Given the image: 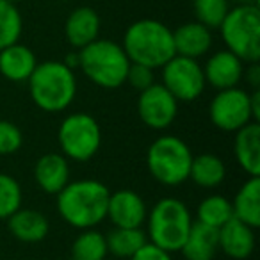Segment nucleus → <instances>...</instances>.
Returning a JSON list of instances; mask_svg holds the SVG:
<instances>
[{
	"label": "nucleus",
	"mask_w": 260,
	"mask_h": 260,
	"mask_svg": "<svg viewBox=\"0 0 260 260\" xmlns=\"http://www.w3.org/2000/svg\"><path fill=\"white\" fill-rule=\"evenodd\" d=\"M226 50L235 54L242 62L260 61V9L258 6L230 8L219 25Z\"/></svg>",
	"instance_id": "obj_7"
},
{
	"label": "nucleus",
	"mask_w": 260,
	"mask_h": 260,
	"mask_svg": "<svg viewBox=\"0 0 260 260\" xmlns=\"http://www.w3.org/2000/svg\"><path fill=\"white\" fill-rule=\"evenodd\" d=\"M232 217H234L232 202L221 194L207 196L198 203V209H196V221L217 230Z\"/></svg>",
	"instance_id": "obj_26"
},
{
	"label": "nucleus",
	"mask_w": 260,
	"mask_h": 260,
	"mask_svg": "<svg viewBox=\"0 0 260 260\" xmlns=\"http://www.w3.org/2000/svg\"><path fill=\"white\" fill-rule=\"evenodd\" d=\"M27 82L32 102L50 114L66 111L77 96L75 72L62 61L38 62Z\"/></svg>",
	"instance_id": "obj_3"
},
{
	"label": "nucleus",
	"mask_w": 260,
	"mask_h": 260,
	"mask_svg": "<svg viewBox=\"0 0 260 260\" xmlns=\"http://www.w3.org/2000/svg\"><path fill=\"white\" fill-rule=\"evenodd\" d=\"M121 47L130 62L152 70L162 68L175 55L173 30L159 20H138L125 30Z\"/></svg>",
	"instance_id": "obj_2"
},
{
	"label": "nucleus",
	"mask_w": 260,
	"mask_h": 260,
	"mask_svg": "<svg viewBox=\"0 0 260 260\" xmlns=\"http://www.w3.org/2000/svg\"><path fill=\"white\" fill-rule=\"evenodd\" d=\"M209 118L212 125L223 132H237L253 121L249 93L239 86L217 91L209 105Z\"/></svg>",
	"instance_id": "obj_10"
},
{
	"label": "nucleus",
	"mask_w": 260,
	"mask_h": 260,
	"mask_svg": "<svg viewBox=\"0 0 260 260\" xmlns=\"http://www.w3.org/2000/svg\"><path fill=\"white\" fill-rule=\"evenodd\" d=\"M107 255L105 235L96 228L80 230L72 244V260H105Z\"/></svg>",
	"instance_id": "obj_25"
},
{
	"label": "nucleus",
	"mask_w": 260,
	"mask_h": 260,
	"mask_svg": "<svg viewBox=\"0 0 260 260\" xmlns=\"http://www.w3.org/2000/svg\"><path fill=\"white\" fill-rule=\"evenodd\" d=\"M23 145L22 130L8 119H0V155L16 153Z\"/></svg>",
	"instance_id": "obj_30"
},
{
	"label": "nucleus",
	"mask_w": 260,
	"mask_h": 260,
	"mask_svg": "<svg viewBox=\"0 0 260 260\" xmlns=\"http://www.w3.org/2000/svg\"><path fill=\"white\" fill-rule=\"evenodd\" d=\"M107 241V251L116 258L128 260L139 248L148 242L146 232L143 228H119L114 226L105 234Z\"/></svg>",
	"instance_id": "obj_24"
},
{
	"label": "nucleus",
	"mask_w": 260,
	"mask_h": 260,
	"mask_svg": "<svg viewBox=\"0 0 260 260\" xmlns=\"http://www.w3.org/2000/svg\"><path fill=\"white\" fill-rule=\"evenodd\" d=\"M23 191L20 182L8 173H0V219H8L22 209Z\"/></svg>",
	"instance_id": "obj_28"
},
{
	"label": "nucleus",
	"mask_w": 260,
	"mask_h": 260,
	"mask_svg": "<svg viewBox=\"0 0 260 260\" xmlns=\"http://www.w3.org/2000/svg\"><path fill=\"white\" fill-rule=\"evenodd\" d=\"M189 178L198 187L214 189L223 184L226 178V166L221 157L214 155V153H202V155L192 157Z\"/></svg>",
	"instance_id": "obj_23"
},
{
	"label": "nucleus",
	"mask_w": 260,
	"mask_h": 260,
	"mask_svg": "<svg viewBox=\"0 0 260 260\" xmlns=\"http://www.w3.org/2000/svg\"><path fill=\"white\" fill-rule=\"evenodd\" d=\"M34 180L47 194H57L70 182V160L62 153H45L34 164Z\"/></svg>",
	"instance_id": "obj_15"
},
{
	"label": "nucleus",
	"mask_w": 260,
	"mask_h": 260,
	"mask_svg": "<svg viewBox=\"0 0 260 260\" xmlns=\"http://www.w3.org/2000/svg\"><path fill=\"white\" fill-rule=\"evenodd\" d=\"M192 152L177 136H160L146 152V166L159 184L177 187L189 180Z\"/></svg>",
	"instance_id": "obj_6"
},
{
	"label": "nucleus",
	"mask_w": 260,
	"mask_h": 260,
	"mask_svg": "<svg viewBox=\"0 0 260 260\" xmlns=\"http://www.w3.org/2000/svg\"><path fill=\"white\" fill-rule=\"evenodd\" d=\"M175 54L200 59L212 47V30L200 22H187L173 30Z\"/></svg>",
	"instance_id": "obj_18"
},
{
	"label": "nucleus",
	"mask_w": 260,
	"mask_h": 260,
	"mask_svg": "<svg viewBox=\"0 0 260 260\" xmlns=\"http://www.w3.org/2000/svg\"><path fill=\"white\" fill-rule=\"evenodd\" d=\"M171 255H173V253L166 251V249L159 248V246L152 244V242H146V244L143 246V248H139L128 260H173Z\"/></svg>",
	"instance_id": "obj_32"
},
{
	"label": "nucleus",
	"mask_w": 260,
	"mask_h": 260,
	"mask_svg": "<svg viewBox=\"0 0 260 260\" xmlns=\"http://www.w3.org/2000/svg\"><path fill=\"white\" fill-rule=\"evenodd\" d=\"M130 86L138 91H143L146 87H150L153 82V70L148 68V66L143 64H136V62H130V68L126 72V80Z\"/></svg>",
	"instance_id": "obj_31"
},
{
	"label": "nucleus",
	"mask_w": 260,
	"mask_h": 260,
	"mask_svg": "<svg viewBox=\"0 0 260 260\" xmlns=\"http://www.w3.org/2000/svg\"><path fill=\"white\" fill-rule=\"evenodd\" d=\"M79 68L98 87L116 89L125 84L130 59L121 45L98 38L79 50Z\"/></svg>",
	"instance_id": "obj_5"
},
{
	"label": "nucleus",
	"mask_w": 260,
	"mask_h": 260,
	"mask_svg": "<svg viewBox=\"0 0 260 260\" xmlns=\"http://www.w3.org/2000/svg\"><path fill=\"white\" fill-rule=\"evenodd\" d=\"M23 30V20L16 4L0 0V50L18 43Z\"/></svg>",
	"instance_id": "obj_27"
},
{
	"label": "nucleus",
	"mask_w": 260,
	"mask_h": 260,
	"mask_svg": "<svg viewBox=\"0 0 260 260\" xmlns=\"http://www.w3.org/2000/svg\"><path fill=\"white\" fill-rule=\"evenodd\" d=\"M202 68L205 82L217 91L239 86L244 75V62L230 50H219L212 54Z\"/></svg>",
	"instance_id": "obj_13"
},
{
	"label": "nucleus",
	"mask_w": 260,
	"mask_h": 260,
	"mask_svg": "<svg viewBox=\"0 0 260 260\" xmlns=\"http://www.w3.org/2000/svg\"><path fill=\"white\" fill-rule=\"evenodd\" d=\"M57 141L62 155L75 162H87L102 146V128L87 112H73L59 125Z\"/></svg>",
	"instance_id": "obj_8"
},
{
	"label": "nucleus",
	"mask_w": 260,
	"mask_h": 260,
	"mask_svg": "<svg viewBox=\"0 0 260 260\" xmlns=\"http://www.w3.org/2000/svg\"><path fill=\"white\" fill-rule=\"evenodd\" d=\"M234 217L251 228L260 226V177H249L232 202Z\"/></svg>",
	"instance_id": "obj_22"
},
{
	"label": "nucleus",
	"mask_w": 260,
	"mask_h": 260,
	"mask_svg": "<svg viewBox=\"0 0 260 260\" xmlns=\"http://www.w3.org/2000/svg\"><path fill=\"white\" fill-rule=\"evenodd\" d=\"M219 249L234 260H246L255 251V228L232 217L217 230Z\"/></svg>",
	"instance_id": "obj_14"
},
{
	"label": "nucleus",
	"mask_w": 260,
	"mask_h": 260,
	"mask_svg": "<svg viewBox=\"0 0 260 260\" xmlns=\"http://www.w3.org/2000/svg\"><path fill=\"white\" fill-rule=\"evenodd\" d=\"M145 223L148 242L170 253H177L180 251L194 219L182 200L166 196L148 210Z\"/></svg>",
	"instance_id": "obj_4"
},
{
	"label": "nucleus",
	"mask_w": 260,
	"mask_h": 260,
	"mask_svg": "<svg viewBox=\"0 0 260 260\" xmlns=\"http://www.w3.org/2000/svg\"><path fill=\"white\" fill-rule=\"evenodd\" d=\"M148 209L141 194L132 189H119L109 194L107 219L119 228H143Z\"/></svg>",
	"instance_id": "obj_12"
},
{
	"label": "nucleus",
	"mask_w": 260,
	"mask_h": 260,
	"mask_svg": "<svg viewBox=\"0 0 260 260\" xmlns=\"http://www.w3.org/2000/svg\"><path fill=\"white\" fill-rule=\"evenodd\" d=\"M138 114L148 128L166 130L177 119L178 100L162 84H152L146 89L139 91Z\"/></svg>",
	"instance_id": "obj_11"
},
{
	"label": "nucleus",
	"mask_w": 260,
	"mask_h": 260,
	"mask_svg": "<svg viewBox=\"0 0 260 260\" xmlns=\"http://www.w3.org/2000/svg\"><path fill=\"white\" fill-rule=\"evenodd\" d=\"M8 226L13 237L27 244L41 242L50 230L47 217L32 209H18L11 217H8Z\"/></svg>",
	"instance_id": "obj_20"
},
{
	"label": "nucleus",
	"mask_w": 260,
	"mask_h": 260,
	"mask_svg": "<svg viewBox=\"0 0 260 260\" xmlns=\"http://www.w3.org/2000/svg\"><path fill=\"white\" fill-rule=\"evenodd\" d=\"M219 251L217 228L194 221L185 237L180 253L185 260H214Z\"/></svg>",
	"instance_id": "obj_21"
},
{
	"label": "nucleus",
	"mask_w": 260,
	"mask_h": 260,
	"mask_svg": "<svg viewBox=\"0 0 260 260\" xmlns=\"http://www.w3.org/2000/svg\"><path fill=\"white\" fill-rule=\"evenodd\" d=\"M8 2H11V4H18L20 0H8Z\"/></svg>",
	"instance_id": "obj_37"
},
{
	"label": "nucleus",
	"mask_w": 260,
	"mask_h": 260,
	"mask_svg": "<svg viewBox=\"0 0 260 260\" xmlns=\"http://www.w3.org/2000/svg\"><path fill=\"white\" fill-rule=\"evenodd\" d=\"M249 109H251V118L255 123L260 119V89H255L249 94Z\"/></svg>",
	"instance_id": "obj_34"
},
{
	"label": "nucleus",
	"mask_w": 260,
	"mask_h": 260,
	"mask_svg": "<svg viewBox=\"0 0 260 260\" xmlns=\"http://www.w3.org/2000/svg\"><path fill=\"white\" fill-rule=\"evenodd\" d=\"M248 84L253 89H260V64L258 62H248V68H244V75Z\"/></svg>",
	"instance_id": "obj_33"
},
{
	"label": "nucleus",
	"mask_w": 260,
	"mask_h": 260,
	"mask_svg": "<svg viewBox=\"0 0 260 260\" xmlns=\"http://www.w3.org/2000/svg\"><path fill=\"white\" fill-rule=\"evenodd\" d=\"M111 191L94 178L68 182L57 194V212L77 230L94 228L107 219V203Z\"/></svg>",
	"instance_id": "obj_1"
},
{
	"label": "nucleus",
	"mask_w": 260,
	"mask_h": 260,
	"mask_svg": "<svg viewBox=\"0 0 260 260\" xmlns=\"http://www.w3.org/2000/svg\"><path fill=\"white\" fill-rule=\"evenodd\" d=\"M70 260H72V258H70Z\"/></svg>",
	"instance_id": "obj_38"
},
{
	"label": "nucleus",
	"mask_w": 260,
	"mask_h": 260,
	"mask_svg": "<svg viewBox=\"0 0 260 260\" xmlns=\"http://www.w3.org/2000/svg\"><path fill=\"white\" fill-rule=\"evenodd\" d=\"M64 62L66 66H68L70 70H75V68H79V52H70L68 55L64 57Z\"/></svg>",
	"instance_id": "obj_35"
},
{
	"label": "nucleus",
	"mask_w": 260,
	"mask_h": 260,
	"mask_svg": "<svg viewBox=\"0 0 260 260\" xmlns=\"http://www.w3.org/2000/svg\"><path fill=\"white\" fill-rule=\"evenodd\" d=\"M160 70H162V86L178 102H194L205 91V75L198 59L175 54Z\"/></svg>",
	"instance_id": "obj_9"
},
{
	"label": "nucleus",
	"mask_w": 260,
	"mask_h": 260,
	"mask_svg": "<svg viewBox=\"0 0 260 260\" xmlns=\"http://www.w3.org/2000/svg\"><path fill=\"white\" fill-rule=\"evenodd\" d=\"M234 155L248 177H260V125L248 123L234 132Z\"/></svg>",
	"instance_id": "obj_16"
},
{
	"label": "nucleus",
	"mask_w": 260,
	"mask_h": 260,
	"mask_svg": "<svg viewBox=\"0 0 260 260\" xmlns=\"http://www.w3.org/2000/svg\"><path fill=\"white\" fill-rule=\"evenodd\" d=\"M192 9L196 22L203 23L210 30L219 29L221 22L230 11V0H192Z\"/></svg>",
	"instance_id": "obj_29"
},
{
	"label": "nucleus",
	"mask_w": 260,
	"mask_h": 260,
	"mask_svg": "<svg viewBox=\"0 0 260 260\" xmlns=\"http://www.w3.org/2000/svg\"><path fill=\"white\" fill-rule=\"evenodd\" d=\"M64 34L68 43L80 50L86 45L98 40L100 34V16L89 6H80L73 9L64 23Z\"/></svg>",
	"instance_id": "obj_17"
},
{
	"label": "nucleus",
	"mask_w": 260,
	"mask_h": 260,
	"mask_svg": "<svg viewBox=\"0 0 260 260\" xmlns=\"http://www.w3.org/2000/svg\"><path fill=\"white\" fill-rule=\"evenodd\" d=\"M36 66L34 52L20 41L0 50V73L11 82H27Z\"/></svg>",
	"instance_id": "obj_19"
},
{
	"label": "nucleus",
	"mask_w": 260,
	"mask_h": 260,
	"mask_svg": "<svg viewBox=\"0 0 260 260\" xmlns=\"http://www.w3.org/2000/svg\"><path fill=\"white\" fill-rule=\"evenodd\" d=\"M237 6H258V0H234Z\"/></svg>",
	"instance_id": "obj_36"
}]
</instances>
